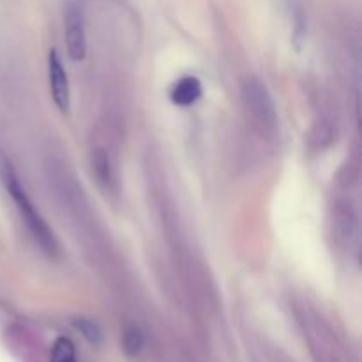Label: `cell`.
Segmentation results:
<instances>
[{"instance_id": "obj_8", "label": "cell", "mask_w": 362, "mask_h": 362, "mask_svg": "<svg viewBox=\"0 0 362 362\" xmlns=\"http://www.w3.org/2000/svg\"><path fill=\"white\" fill-rule=\"evenodd\" d=\"M74 327L78 332L85 336L87 341H90L92 345H99L103 341V331L95 322L88 320V318H76L74 320Z\"/></svg>"}, {"instance_id": "obj_4", "label": "cell", "mask_w": 362, "mask_h": 362, "mask_svg": "<svg viewBox=\"0 0 362 362\" xmlns=\"http://www.w3.org/2000/svg\"><path fill=\"white\" fill-rule=\"evenodd\" d=\"M48 78H49V90L55 101L57 108L62 113L69 110V81H67V73L62 66L57 49H52L48 57Z\"/></svg>"}, {"instance_id": "obj_2", "label": "cell", "mask_w": 362, "mask_h": 362, "mask_svg": "<svg viewBox=\"0 0 362 362\" xmlns=\"http://www.w3.org/2000/svg\"><path fill=\"white\" fill-rule=\"evenodd\" d=\"M243 98L247 112L262 127L276 126V106L271 92L258 78H247L243 85Z\"/></svg>"}, {"instance_id": "obj_5", "label": "cell", "mask_w": 362, "mask_h": 362, "mask_svg": "<svg viewBox=\"0 0 362 362\" xmlns=\"http://www.w3.org/2000/svg\"><path fill=\"white\" fill-rule=\"evenodd\" d=\"M202 98V83L194 76H184L173 83L170 99L177 106H191Z\"/></svg>"}, {"instance_id": "obj_1", "label": "cell", "mask_w": 362, "mask_h": 362, "mask_svg": "<svg viewBox=\"0 0 362 362\" xmlns=\"http://www.w3.org/2000/svg\"><path fill=\"white\" fill-rule=\"evenodd\" d=\"M4 182H6L7 193L13 198L14 205H16L25 226L28 228L30 235L34 237L37 246L41 247L48 257H55L57 251H59L55 235H53V232L49 230V226L46 225L42 216L39 214L37 209L34 207L30 198L27 197V191L23 189V186L20 184V179H18L16 173L13 172V168H11L9 165L4 166Z\"/></svg>"}, {"instance_id": "obj_6", "label": "cell", "mask_w": 362, "mask_h": 362, "mask_svg": "<svg viewBox=\"0 0 362 362\" xmlns=\"http://www.w3.org/2000/svg\"><path fill=\"white\" fill-rule=\"evenodd\" d=\"M144 345H145V338L140 327L131 325V327H127L126 331H124L122 346H124V352H126L127 356L129 357L140 356L141 350H144Z\"/></svg>"}, {"instance_id": "obj_3", "label": "cell", "mask_w": 362, "mask_h": 362, "mask_svg": "<svg viewBox=\"0 0 362 362\" xmlns=\"http://www.w3.org/2000/svg\"><path fill=\"white\" fill-rule=\"evenodd\" d=\"M64 32H66L67 55L74 62L85 59L87 41H85V18L80 4L69 2L64 13Z\"/></svg>"}, {"instance_id": "obj_9", "label": "cell", "mask_w": 362, "mask_h": 362, "mask_svg": "<svg viewBox=\"0 0 362 362\" xmlns=\"http://www.w3.org/2000/svg\"><path fill=\"white\" fill-rule=\"evenodd\" d=\"M94 170L95 175L99 177V180L105 184L112 182V173H110V163L106 158L105 151H98L94 156Z\"/></svg>"}, {"instance_id": "obj_7", "label": "cell", "mask_w": 362, "mask_h": 362, "mask_svg": "<svg viewBox=\"0 0 362 362\" xmlns=\"http://www.w3.org/2000/svg\"><path fill=\"white\" fill-rule=\"evenodd\" d=\"M52 362H78L76 350L69 338H59L52 349Z\"/></svg>"}]
</instances>
